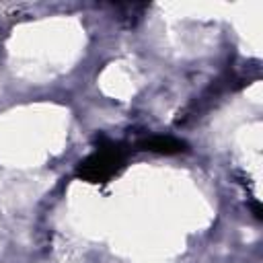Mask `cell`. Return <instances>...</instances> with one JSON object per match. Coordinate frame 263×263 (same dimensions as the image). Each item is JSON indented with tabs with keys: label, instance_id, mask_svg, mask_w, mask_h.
I'll use <instances>...</instances> for the list:
<instances>
[{
	"label": "cell",
	"instance_id": "cell-1",
	"mask_svg": "<svg viewBox=\"0 0 263 263\" xmlns=\"http://www.w3.org/2000/svg\"><path fill=\"white\" fill-rule=\"evenodd\" d=\"M125 154L127 150L123 148V144L101 136L95 150L78 162L76 175L88 183H107L111 177H115L123 168Z\"/></svg>",
	"mask_w": 263,
	"mask_h": 263
},
{
	"label": "cell",
	"instance_id": "cell-2",
	"mask_svg": "<svg viewBox=\"0 0 263 263\" xmlns=\"http://www.w3.org/2000/svg\"><path fill=\"white\" fill-rule=\"evenodd\" d=\"M138 146L142 150H148V152H154V154H164V156H171V154H179V152H185L187 150V144L175 136H164V134H150L146 138H142L138 142Z\"/></svg>",
	"mask_w": 263,
	"mask_h": 263
}]
</instances>
